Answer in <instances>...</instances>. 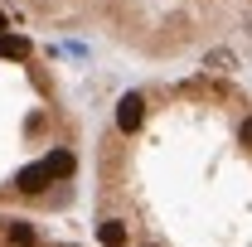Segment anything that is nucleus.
<instances>
[{"instance_id": "20e7f679", "label": "nucleus", "mask_w": 252, "mask_h": 247, "mask_svg": "<svg viewBox=\"0 0 252 247\" xmlns=\"http://www.w3.org/2000/svg\"><path fill=\"white\" fill-rule=\"evenodd\" d=\"M10 243H20V247H34V233H30V223H10Z\"/></svg>"}, {"instance_id": "f03ea898", "label": "nucleus", "mask_w": 252, "mask_h": 247, "mask_svg": "<svg viewBox=\"0 0 252 247\" xmlns=\"http://www.w3.org/2000/svg\"><path fill=\"white\" fill-rule=\"evenodd\" d=\"M44 180H54L49 160H44V165H30V170H20V189H25V194H39V189H44Z\"/></svg>"}, {"instance_id": "f257e3e1", "label": "nucleus", "mask_w": 252, "mask_h": 247, "mask_svg": "<svg viewBox=\"0 0 252 247\" xmlns=\"http://www.w3.org/2000/svg\"><path fill=\"white\" fill-rule=\"evenodd\" d=\"M141 122H146V102H141L136 93L122 97V102H117V126H122V131H136Z\"/></svg>"}, {"instance_id": "7ed1b4c3", "label": "nucleus", "mask_w": 252, "mask_h": 247, "mask_svg": "<svg viewBox=\"0 0 252 247\" xmlns=\"http://www.w3.org/2000/svg\"><path fill=\"white\" fill-rule=\"evenodd\" d=\"M97 238H102L107 247H126V228H122V223H102V228H97Z\"/></svg>"}, {"instance_id": "39448f33", "label": "nucleus", "mask_w": 252, "mask_h": 247, "mask_svg": "<svg viewBox=\"0 0 252 247\" xmlns=\"http://www.w3.org/2000/svg\"><path fill=\"white\" fill-rule=\"evenodd\" d=\"M25 49H30L25 39H0V59H20Z\"/></svg>"}]
</instances>
